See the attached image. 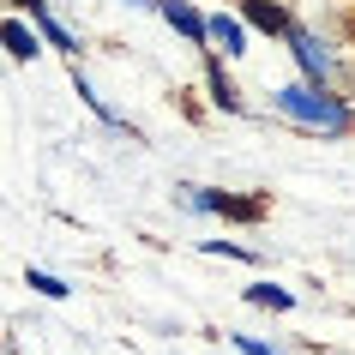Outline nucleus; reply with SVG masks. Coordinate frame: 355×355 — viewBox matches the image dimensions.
I'll return each instance as SVG.
<instances>
[{
  "label": "nucleus",
  "mask_w": 355,
  "mask_h": 355,
  "mask_svg": "<svg viewBox=\"0 0 355 355\" xmlns=\"http://www.w3.org/2000/svg\"><path fill=\"white\" fill-rule=\"evenodd\" d=\"M271 103H277V114H289L301 127H319V132H349V121H355L343 96H331L325 85H307V78L301 85H283Z\"/></svg>",
  "instance_id": "obj_1"
},
{
  "label": "nucleus",
  "mask_w": 355,
  "mask_h": 355,
  "mask_svg": "<svg viewBox=\"0 0 355 355\" xmlns=\"http://www.w3.org/2000/svg\"><path fill=\"white\" fill-rule=\"evenodd\" d=\"M193 211H217V217H235V223H259L265 199H235V193H211V187H181Z\"/></svg>",
  "instance_id": "obj_2"
},
{
  "label": "nucleus",
  "mask_w": 355,
  "mask_h": 355,
  "mask_svg": "<svg viewBox=\"0 0 355 355\" xmlns=\"http://www.w3.org/2000/svg\"><path fill=\"white\" fill-rule=\"evenodd\" d=\"M289 49H295V67H301V78H307V85H325V78H331V49H325V42L313 37V31H289Z\"/></svg>",
  "instance_id": "obj_3"
},
{
  "label": "nucleus",
  "mask_w": 355,
  "mask_h": 355,
  "mask_svg": "<svg viewBox=\"0 0 355 355\" xmlns=\"http://www.w3.org/2000/svg\"><path fill=\"white\" fill-rule=\"evenodd\" d=\"M241 19L253 24V31H265V37H289V31H295L277 0H241Z\"/></svg>",
  "instance_id": "obj_4"
},
{
  "label": "nucleus",
  "mask_w": 355,
  "mask_h": 355,
  "mask_svg": "<svg viewBox=\"0 0 355 355\" xmlns=\"http://www.w3.org/2000/svg\"><path fill=\"white\" fill-rule=\"evenodd\" d=\"M157 6H163V19L175 24V31H181L187 42H211V19H199L187 0H157Z\"/></svg>",
  "instance_id": "obj_5"
},
{
  "label": "nucleus",
  "mask_w": 355,
  "mask_h": 355,
  "mask_svg": "<svg viewBox=\"0 0 355 355\" xmlns=\"http://www.w3.org/2000/svg\"><path fill=\"white\" fill-rule=\"evenodd\" d=\"M205 85H211V103H217L223 114H241V109H247V103H241V91L229 85V73L217 67V60H205Z\"/></svg>",
  "instance_id": "obj_6"
},
{
  "label": "nucleus",
  "mask_w": 355,
  "mask_h": 355,
  "mask_svg": "<svg viewBox=\"0 0 355 355\" xmlns=\"http://www.w3.org/2000/svg\"><path fill=\"white\" fill-rule=\"evenodd\" d=\"M211 42H223V55H247V31H241V19L217 12V19H211Z\"/></svg>",
  "instance_id": "obj_7"
},
{
  "label": "nucleus",
  "mask_w": 355,
  "mask_h": 355,
  "mask_svg": "<svg viewBox=\"0 0 355 355\" xmlns=\"http://www.w3.org/2000/svg\"><path fill=\"white\" fill-rule=\"evenodd\" d=\"M31 19H37V31H42L49 42H55L60 55H78V37H73V31H67V24L55 19V12H49V6H42V12H31Z\"/></svg>",
  "instance_id": "obj_8"
},
{
  "label": "nucleus",
  "mask_w": 355,
  "mask_h": 355,
  "mask_svg": "<svg viewBox=\"0 0 355 355\" xmlns=\"http://www.w3.org/2000/svg\"><path fill=\"white\" fill-rule=\"evenodd\" d=\"M6 55H12V60H37V55H42L37 31H24V24L12 19V24H6Z\"/></svg>",
  "instance_id": "obj_9"
},
{
  "label": "nucleus",
  "mask_w": 355,
  "mask_h": 355,
  "mask_svg": "<svg viewBox=\"0 0 355 355\" xmlns=\"http://www.w3.org/2000/svg\"><path fill=\"white\" fill-rule=\"evenodd\" d=\"M247 301H253V307H277V313H289V307H295V295H289V289H277V283H253V289H247Z\"/></svg>",
  "instance_id": "obj_10"
},
{
  "label": "nucleus",
  "mask_w": 355,
  "mask_h": 355,
  "mask_svg": "<svg viewBox=\"0 0 355 355\" xmlns=\"http://www.w3.org/2000/svg\"><path fill=\"white\" fill-rule=\"evenodd\" d=\"M24 283H31L37 295H49V301H60V295H67V283H60V277H49V271H24Z\"/></svg>",
  "instance_id": "obj_11"
},
{
  "label": "nucleus",
  "mask_w": 355,
  "mask_h": 355,
  "mask_svg": "<svg viewBox=\"0 0 355 355\" xmlns=\"http://www.w3.org/2000/svg\"><path fill=\"white\" fill-rule=\"evenodd\" d=\"M205 253H223V259H253L247 247H235V241H205Z\"/></svg>",
  "instance_id": "obj_12"
},
{
  "label": "nucleus",
  "mask_w": 355,
  "mask_h": 355,
  "mask_svg": "<svg viewBox=\"0 0 355 355\" xmlns=\"http://www.w3.org/2000/svg\"><path fill=\"white\" fill-rule=\"evenodd\" d=\"M235 349H241V355H277L271 343H259V337H235Z\"/></svg>",
  "instance_id": "obj_13"
},
{
  "label": "nucleus",
  "mask_w": 355,
  "mask_h": 355,
  "mask_svg": "<svg viewBox=\"0 0 355 355\" xmlns=\"http://www.w3.org/2000/svg\"><path fill=\"white\" fill-rule=\"evenodd\" d=\"M12 6H31V12H42V6H49V0H12Z\"/></svg>",
  "instance_id": "obj_14"
}]
</instances>
